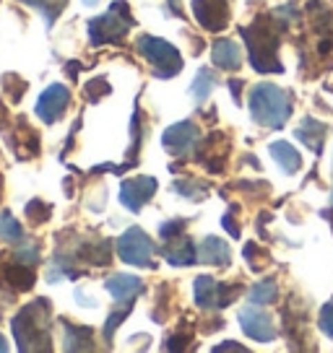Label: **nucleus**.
Masks as SVG:
<instances>
[{"label":"nucleus","mask_w":333,"mask_h":353,"mask_svg":"<svg viewBox=\"0 0 333 353\" xmlns=\"http://www.w3.org/2000/svg\"><path fill=\"white\" fill-rule=\"evenodd\" d=\"M271 156H274V161H276L287 174H297L302 169V156L297 154V148L287 141H276V143H271Z\"/></svg>","instance_id":"obj_22"},{"label":"nucleus","mask_w":333,"mask_h":353,"mask_svg":"<svg viewBox=\"0 0 333 353\" xmlns=\"http://www.w3.org/2000/svg\"><path fill=\"white\" fill-rule=\"evenodd\" d=\"M8 130V110H6V104L0 101V132Z\"/></svg>","instance_id":"obj_39"},{"label":"nucleus","mask_w":333,"mask_h":353,"mask_svg":"<svg viewBox=\"0 0 333 353\" xmlns=\"http://www.w3.org/2000/svg\"><path fill=\"white\" fill-rule=\"evenodd\" d=\"M131 151H128V164L135 166L138 164V151H141V141H144V128H141V110H138V101H135V114L131 120Z\"/></svg>","instance_id":"obj_28"},{"label":"nucleus","mask_w":333,"mask_h":353,"mask_svg":"<svg viewBox=\"0 0 333 353\" xmlns=\"http://www.w3.org/2000/svg\"><path fill=\"white\" fill-rule=\"evenodd\" d=\"M0 239L3 242H23V226L8 210L0 213Z\"/></svg>","instance_id":"obj_26"},{"label":"nucleus","mask_w":333,"mask_h":353,"mask_svg":"<svg viewBox=\"0 0 333 353\" xmlns=\"http://www.w3.org/2000/svg\"><path fill=\"white\" fill-rule=\"evenodd\" d=\"M245 44H247V55L258 73H281L284 65L278 60V26H271L268 19H258L253 26L240 29Z\"/></svg>","instance_id":"obj_2"},{"label":"nucleus","mask_w":333,"mask_h":353,"mask_svg":"<svg viewBox=\"0 0 333 353\" xmlns=\"http://www.w3.org/2000/svg\"><path fill=\"white\" fill-rule=\"evenodd\" d=\"M198 141H200V130L193 120L175 122V125H169L164 130V135H162V145L166 148L169 156L193 154V151L198 148Z\"/></svg>","instance_id":"obj_7"},{"label":"nucleus","mask_w":333,"mask_h":353,"mask_svg":"<svg viewBox=\"0 0 333 353\" xmlns=\"http://www.w3.org/2000/svg\"><path fill=\"white\" fill-rule=\"evenodd\" d=\"M135 26V19L131 16L128 0H115L107 13H102L89 21V39L94 47L102 44H120L128 32Z\"/></svg>","instance_id":"obj_4"},{"label":"nucleus","mask_w":333,"mask_h":353,"mask_svg":"<svg viewBox=\"0 0 333 353\" xmlns=\"http://www.w3.org/2000/svg\"><path fill=\"white\" fill-rule=\"evenodd\" d=\"M250 117L271 130H281L292 117V97L289 91L274 83H258L250 91Z\"/></svg>","instance_id":"obj_3"},{"label":"nucleus","mask_w":333,"mask_h":353,"mask_svg":"<svg viewBox=\"0 0 333 353\" xmlns=\"http://www.w3.org/2000/svg\"><path fill=\"white\" fill-rule=\"evenodd\" d=\"M250 304H256V307H263V304H274L278 299V286L274 278H263V281H258L256 286L250 288Z\"/></svg>","instance_id":"obj_24"},{"label":"nucleus","mask_w":333,"mask_h":353,"mask_svg":"<svg viewBox=\"0 0 333 353\" xmlns=\"http://www.w3.org/2000/svg\"><path fill=\"white\" fill-rule=\"evenodd\" d=\"M13 260H19V263L23 265H37L39 263V250H37V244H29V247H21L19 252L13 254Z\"/></svg>","instance_id":"obj_35"},{"label":"nucleus","mask_w":333,"mask_h":353,"mask_svg":"<svg viewBox=\"0 0 333 353\" xmlns=\"http://www.w3.org/2000/svg\"><path fill=\"white\" fill-rule=\"evenodd\" d=\"M3 351H8V343H6V338L0 335V353H3Z\"/></svg>","instance_id":"obj_44"},{"label":"nucleus","mask_w":333,"mask_h":353,"mask_svg":"<svg viewBox=\"0 0 333 353\" xmlns=\"http://www.w3.org/2000/svg\"><path fill=\"white\" fill-rule=\"evenodd\" d=\"M175 192H180L182 198L188 200H203L209 195V188H206V182H198V179H180L172 185Z\"/></svg>","instance_id":"obj_29"},{"label":"nucleus","mask_w":333,"mask_h":353,"mask_svg":"<svg viewBox=\"0 0 333 353\" xmlns=\"http://www.w3.org/2000/svg\"><path fill=\"white\" fill-rule=\"evenodd\" d=\"M222 223H224V229H227V232L232 234L234 239H240V226H237V223H234L232 213H227V216H224V219H222Z\"/></svg>","instance_id":"obj_38"},{"label":"nucleus","mask_w":333,"mask_h":353,"mask_svg":"<svg viewBox=\"0 0 333 353\" xmlns=\"http://www.w3.org/2000/svg\"><path fill=\"white\" fill-rule=\"evenodd\" d=\"M198 263L227 268V265L232 263V250H229V244L224 242V239L209 234V236L198 244Z\"/></svg>","instance_id":"obj_15"},{"label":"nucleus","mask_w":333,"mask_h":353,"mask_svg":"<svg viewBox=\"0 0 333 353\" xmlns=\"http://www.w3.org/2000/svg\"><path fill=\"white\" fill-rule=\"evenodd\" d=\"M131 307H133V304H125V307L120 304V309L112 312L110 320L104 322V341H112V338H115V330H117V327L122 325V320L131 314Z\"/></svg>","instance_id":"obj_33"},{"label":"nucleus","mask_w":333,"mask_h":353,"mask_svg":"<svg viewBox=\"0 0 333 353\" xmlns=\"http://www.w3.org/2000/svg\"><path fill=\"white\" fill-rule=\"evenodd\" d=\"M63 325V348L66 351H94V330L84 325H73L70 320H60Z\"/></svg>","instance_id":"obj_18"},{"label":"nucleus","mask_w":333,"mask_h":353,"mask_svg":"<svg viewBox=\"0 0 333 353\" xmlns=\"http://www.w3.org/2000/svg\"><path fill=\"white\" fill-rule=\"evenodd\" d=\"M294 135H297L307 148H312L315 154H323V143H325V128H323V122H318L315 117L307 114V117H302L300 128H297Z\"/></svg>","instance_id":"obj_20"},{"label":"nucleus","mask_w":333,"mask_h":353,"mask_svg":"<svg viewBox=\"0 0 333 353\" xmlns=\"http://www.w3.org/2000/svg\"><path fill=\"white\" fill-rule=\"evenodd\" d=\"M156 188H159V182H156L154 176H131V179H125L120 188L122 205L131 213H138L149 200L154 198Z\"/></svg>","instance_id":"obj_9"},{"label":"nucleus","mask_w":333,"mask_h":353,"mask_svg":"<svg viewBox=\"0 0 333 353\" xmlns=\"http://www.w3.org/2000/svg\"><path fill=\"white\" fill-rule=\"evenodd\" d=\"M318 325H321L323 335H328V338L333 341V299H328V301L323 304L321 320H318Z\"/></svg>","instance_id":"obj_34"},{"label":"nucleus","mask_w":333,"mask_h":353,"mask_svg":"<svg viewBox=\"0 0 333 353\" xmlns=\"http://www.w3.org/2000/svg\"><path fill=\"white\" fill-rule=\"evenodd\" d=\"M213 86H216V73L209 70V68H200L196 81L190 83V97L198 101V104H203V101H209Z\"/></svg>","instance_id":"obj_23"},{"label":"nucleus","mask_w":333,"mask_h":353,"mask_svg":"<svg viewBox=\"0 0 333 353\" xmlns=\"http://www.w3.org/2000/svg\"><path fill=\"white\" fill-rule=\"evenodd\" d=\"M216 353H224V351H237V353H245L247 348L245 345H240V343H234V341H227V343H219L216 348H213Z\"/></svg>","instance_id":"obj_37"},{"label":"nucleus","mask_w":333,"mask_h":353,"mask_svg":"<svg viewBox=\"0 0 333 353\" xmlns=\"http://www.w3.org/2000/svg\"><path fill=\"white\" fill-rule=\"evenodd\" d=\"M81 68H84V65H81V63H76V60H73V63H68V65H66L68 78H73V81H76V78H78V70H81Z\"/></svg>","instance_id":"obj_41"},{"label":"nucleus","mask_w":333,"mask_h":353,"mask_svg":"<svg viewBox=\"0 0 333 353\" xmlns=\"http://www.w3.org/2000/svg\"><path fill=\"white\" fill-rule=\"evenodd\" d=\"M53 304L50 299H34L29 304H23L21 312L11 320V330L16 338L19 351H53Z\"/></svg>","instance_id":"obj_1"},{"label":"nucleus","mask_w":333,"mask_h":353,"mask_svg":"<svg viewBox=\"0 0 333 353\" xmlns=\"http://www.w3.org/2000/svg\"><path fill=\"white\" fill-rule=\"evenodd\" d=\"M0 86H3L6 97H8L13 104H19V101L23 99V94H26L29 83H26L21 76H16V73H6V76L0 78Z\"/></svg>","instance_id":"obj_27"},{"label":"nucleus","mask_w":333,"mask_h":353,"mask_svg":"<svg viewBox=\"0 0 333 353\" xmlns=\"http://www.w3.org/2000/svg\"><path fill=\"white\" fill-rule=\"evenodd\" d=\"M110 239H91V242H84L76 250V260L86 265H110Z\"/></svg>","instance_id":"obj_19"},{"label":"nucleus","mask_w":333,"mask_h":353,"mask_svg":"<svg viewBox=\"0 0 333 353\" xmlns=\"http://www.w3.org/2000/svg\"><path fill=\"white\" fill-rule=\"evenodd\" d=\"M219 288L222 283L211 276H198L196 283H193V291H196V304L200 309H219Z\"/></svg>","instance_id":"obj_21"},{"label":"nucleus","mask_w":333,"mask_h":353,"mask_svg":"<svg viewBox=\"0 0 333 353\" xmlns=\"http://www.w3.org/2000/svg\"><path fill=\"white\" fill-rule=\"evenodd\" d=\"M104 288H107L112 296H115V301H117V304H133V299L146 291V286H144V281H141V278H138V276H125V273H120V276H112L110 281L104 283Z\"/></svg>","instance_id":"obj_14"},{"label":"nucleus","mask_w":333,"mask_h":353,"mask_svg":"<svg viewBox=\"0 0 333 353\" xmlns=\"http://www.w3.org/2000/svg\"><path fill=\"white\" fill-rule=\"evenodd\" d=\"M196 21L209 32H222L229 23V0H193Z\"/></svg>","instance_id":"obj_10"},{"label":"nucleus","mask_w":333,"mask_h":353,"mask_svg":"<svg viewBox=\"0 0 333 353\" xmlns=\"http://www.w3.org/2000/svg\"><path fill=\"white\" fill-rule=\"evenodd\" d=\"M169 3V11L175 13V16H182V11H180V0H166Z\"/></svg>","instance_id":"obj_42"},{"label":"nucleus","mask_w":333,"mask_h":353,"mask_svg":"<svg viewBox=\"0 0 333 353\" xmlns=\"http://www.w3.org/2000/svg\"><path fill=\"white\" fill-rule=\"evenodd\" d=\"M211 60L216 68L232 73V70H240V65H242V50L232 39H216L211 44Z\"/></svg>","instance_id":"obj_17"},{"label":"nucleus","mask_w":333,"mask_h":353,"mask_svg":"<svg viewBox=\"0 0 333 353\" xmlns=\"http://www.w3.org/2000/svg\"><path fill=\"white\" fill-rule=\"evenodd\" d=\"M154 254L156 244L141 226H131L117 236V257L122 263L135 265V268H156Z\"/></svg>","instance_id":"obj_6"},{"label":"nucleus","mask_w":333,"mask_h":353,"mask_svg":"<svg viewBox=\"0 0 333 353\" xmlns=\"http://www.w3.org/2000/svg\"><path fill=\"white\" fill-rule=\"evenodd\" d=\"M110 91L112 88H110V83L104 81V76H97V78H91V81L84 83V99L89 101V104H97V101L104 99Z\"/></svg>","instance_id":"obj_31"},{"label":"nucleus","mask_w":333,"mask_h":353,"mask_svg":"<svg viewBox=\"0 0 333 353\" xmlns=\"http://www.w3.org/2000/svg\"><path fill=\"white\" fill-rule=\"evenodd\" d=\"M0 190H3V176H0Z\"/></svg>","instance_id":"obj_45"},{"label":"nucleus","mask_w":333,"mask_h":353,"mask_svg":"<svg viewBox=\"0 0 333 353\" xmlns=\"http://www.w3.org/2000/svg\"><path fill=\"white\" fill-rule=\"evenodd\" d=\"M23 216L32 221L34 226H39V223H47V221H50V216H53V205H50V203H42V198H34L26 203Z\"/></svg>","instance_id":"obj_30"},{"label":"nucleus","mask_w":333,"mask_h":353,"mask_svg":"<svg viewBox=\"0 0 333 353\" xmlns=\"http://www.w3.org/2000/svg\"><path fill=\"white\" fill-rule=\"evenodd\" d=\"M240 327L247 338H253L258 343H271L276 341V325L271 320V314L260 312L256 307H247L240 312Z\"/></svg>","instance_id":"obj_11"},{"label":"nucleus","mask_w":333,"mask_h":353,"mask_svg":"<svg viewBox=\"0 0 333 353\" xmlns=\"http://www.w3.org/2000/svg\"><path fill=\"white\" fill-rule=\"evenodd\" d=\"M34 283H37V276H34L32 265H23L19 260L0 265V286L6 288V291L23 294V291H32Z\"/></svg>","instance_id":"obj_12"},{"label":"nucleus","mask_w":333,"mask_h":353,"mask_svg":"<svg viewBox=\"0 0 333 353\" xmlns=\"http://www.w3.org/2000/svg\"><path fill=\"white\" fill-rule=\"evenodd\" d=\"M229 88H232L234 101L240 104V91H242V81H237V78H232V81H229Z\"/></svg>","instance_id":"obj_40"},{"label":"nucleus","mask_w":333,"mask_h":353,"mask_svg":"<svg viewBox=\"0 0 333 353\" xmlns=\"http://www.w3.org/2000/svg\"><path fill=\"white\" fill-rule=\"evenodd\" d=\"M19 3H23V6H32L34 11L45 16V23H47V26H53L57 16L66 11V3H68V0H19Z\"/></svg>","instance_id":"obj_25"},{"label":"nucleus","mask_w":333,"mask_h":353,"mask_svg":"<svg viewBox=\"0 0 333 353\" xmlns=\"http://www.w3.org/2000/svg\"><path fill=\"white\" fill-rule=\"evenodd\" d=\"M6 138H8V145L16 151L19 159H34V156L39 154V132L29 128L26 117H19L16 120V130H6Z\"/></svg>","instance_id":"obj_13"},{"label":"nucleus","mask_w":333,"mask_h":353,"mask_svg":"<svg viewBox=\"0 0 333 353\" xmlns=\"http://www.w3.org/2000/svg\"><path fill=\"white\" fill-rule=\"evenodd\" d=\"M185 229H188V221H185V219H169V221H164V223L159 226V236H162V242H169V239H178V236H182V234H185Z\"/></svg>","instance_id":"obj_32"},{"label":"nucleus","mask_w":333,"mask_h":353,"mask_svg":"<svg viewBox=\"0 0 333 353\" xmlns=\"http://www.w3.org/2000/svg\"><path fill=\"white\" fill-rule=\"evenodd\" d=\"M135 50H138V55L151 65L156 78H175L180 70H182V57H180L178 47L169 44L166 39L144 34V37L135 42Z\"/></svg>","instance_id":"obj_5"},{"label":"nucleus","mask_w":333,"mask_h":353,"mask_svg":"<svg viewBox=\"0 0 333 353\" xmlns=\"http://www.w3.org/2000/svg\"><path fill=\"white\" fill-rule=\"evenodd\" d=\"M99 3H104V0H84V6H89V8H97Z\"/></svg>","instance_id":"obj_43"},{"label":"nucleus","mask_w":333,"mask_h":353,"mask_svg":"<svg viewBox=\"0 0 333 353\" xmlns=\"http://www.w3.org/2000/svg\"><path fill=\"white\" fill-rule=\"evenodd\" d=\"M188 341H190V332H185V330L175 332V335L164 343V351H185V348H188Z\"/></svg>","instance_id":"obj_36"},{"label":"nucleus","mask_w":333,"mask_h":353,"mask_svg":"<svg viewBox=\"0 0 333 353\" xmlns=\"http://www.w3.org/2000/svg\"><path fill=\"white\" fill-rule=\"evenodd\" d=\"M164 260L169 265H178V268H185V265L198 263V247L193 244L190 236H178V239H169L164 242Z\"/></svg>","instance_id":"obj_16"},{"label":"nucleus","mask_w":333,"mask_h":353,"mask_svg":"<svg viewBox=\"0 0 333 353\" xmlns=\"http://www.w3.org/2000/svg\"><path fill=\"white\" fill-rule=\"evenodd\" d=\"M70 107V91L63 83H53L42 91V97L37 99V117L45 125H55L66 110Z\"/></svg>","instance_id":"obj_8"}]
</instances>
